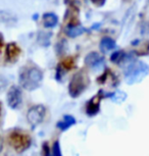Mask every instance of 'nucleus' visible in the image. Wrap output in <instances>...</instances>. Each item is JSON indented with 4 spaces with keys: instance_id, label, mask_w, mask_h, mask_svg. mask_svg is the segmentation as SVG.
Wrapping results in <instances>:
<instances>
[{
    "instance_id": "obj_1",
    "label": "nucleus",
    "mask_w": 149,
    "mask_h": 156,
    "mask_svg": "<svg viewBox=\"0 0 149 156\" xmlns=\"http://www.w3.org/2000/svg\"><path fill=\"white\" fill-rule=\"evenodd\" d=\"M43 80V73L38 66H30L22 69L20 73V86L29 91L37 89Z\"/></svg>"
},
{
    "instance_id": "obj_2",
    "label": "nucleus",
    "mask_w": 149,
    "mask_h": 156,
    "mask_svg": "<svg viewBox=\"0 0 149 156\" xmlns=\"http://www.w3.org/2000/svg\"><path fill=\"white\" fill-rule=\"evenodd\" d=\"M149 73V67L142 61H133L126 69L125 76L128 84H135L142 80Z\"/></svg>"
},
{
    "instance_id": "obj_3",
    "label": "nucleus",
    "mask_w": 149,
    "mask_h": 156,
    "mask_svg": "<svg viewBox=\"0 0 149 156\" xmlns=\"http://www.w3.org/2000/svg\"><path fill=\"white\" fill-rule=\"evenodd\" d=\"M88 85V76L83 72H80L73 76L69 85V92L72 97H79Z\"/></svg>"
},
{
    "instance_id": "obj_4",
    "label": "nucleus",
    "mask_w": 149,
    "mask_h": 156,
    "mask_svg": "<svg viewBox=\"0 0 149 156\" xmlns=\"http://www.w3.org/2000/svg\"><path fill=\"white\" fill-rule=\"evenodd\" d=\"M9 141L11 146L16 152H24L31 145V138L26 134H23L20 132H13L10 135Z\"/></svg>"
},
{
    "instance_id": "obj_5",
    "label": "nucleus",
    "mask_w": 149,
    "mask_h": 156,
    "mask_svg": "<svg viewBox=\"0 0 149 156\" xmlns=\"http://www.w3.org/2000/svg\"><path fill=\"white\" fill-rule=\"evenodd\" d=\"M45 116V107L43 105H35L28 111L27 119L33 126L40 125Z\"/></svg>"
},
{
    "instance_id": "obj_6",
    "label": "nucleus",
    "mask_w": 149,
    "mask_h": 156,
    "mask_svg": "<svg viewBox=\"0 0 149 156\" xmlns=\"http://www.w3.org/2000/svg\"><path fill=\"white\" fill-rule=\"evenodd\" d=\"M23 101L22 91L17 86H12L7 93V103L8 106L12 109H16L20 106Z\"/></svg>"
},
{
    "instance_id": "obj_7",
    "label": "nucleus",
    "mask_w": 149,
    "mask_h": 156,
    "mask_svg": "<svg viewBox=\"0 0 149 156\" xmlns=\"http://www.w3.org/2000/svg\"><path fill=\"white\" fill-rule=\"evenodd\" d=\"M85 63L91 69L97 70L101 69L102 66H104V59L97 52H92V53H89L85 58Z\"/></svg>"
},
{
    "instance_id": "obj_8",
    "label": "nucleus",
    "mask_w": 149,
    "mask_h": 156,
    "mask_svg": "<svg viewBox=\"0 0 149 156\" xmlns=\"http://www.w3.org/2000/svg\"><path fill=\"white\" fill-rule=\"evenodd\" d=\"M100 100H101V96L98 94V95L94 96L87 103L86 111L88 115H95V114H97L99 112V109H100Z\"/></svg>"
},
{
    "instance_id": "obj_9",
    "label": "nucleus",
    "mask_w": 149,
    "mask_h": 156,
    "mask_svg": "<svg viewBox=\"0 0 149 156\" xmlns=\"http://www.w3.org/2000/svg\"><path fill=\"white\" fill-rule=\"evenodd\" d=\"M5 53H6L7 60L9 61H14L20 54V47L16 45V43H9L6 46V50H5Z\"/></svg>"
},
{
    "instance_id": "obj_10",
    "label": "nucleus",
    "mask_w": 149,
    "mask_h": 156,
    "mask_svg": "<svg viewBox=\"0 0 149 156\" xmlns=\"http://www.w3.org/2000/svg\"><path fill=\"white\" fill-rule=\"evenodd\" d=\"M42 22L45 28H53L57 25L58 17L56 14L53 12H46L43 14Z\"/></svg>"
},
{
    "instance_id": "obj_11",
    "label": "nucleus",
    "mask_w": 149,
    "mask_h": 156,
    "mask_svg": "<svg viewBox=\"0 0 149 156\" xmlns=\"http://www.w3.org/2000/svg\"><path fill=\"white\" fill-rule=\"evenodd\" d=\"M16 17L13 13L6 10H0V23H7V25H12L16 23Z\"/></svg>"
},
{
    "instance_id": "obj_12",
    "label": "nucleus",
    "mask_w": 149,
    "mask_h": 156,
    "mask_svg": "<svg viewBox=\"0 0 149 156\" xmlns=\"http://www.w3.org/2000/svg\"><path fill=\"white\" fill-rule=\"evenodd\" d=\"M115 46H116L115 41L112 39V38H103L100 41V50L103 53H106V52L112 50Z\"/></svg>"
},
{
    "instance_id": "obj_13",
    "label": "nucleus",
    "mask_w": 149,
    "mask_h": 156,
    "mask_svg": "<svg viewBox=\"0 0 149 156\" xmlns=\"http://www.w3.org/2000/svg\"><path fill=\"white\" fill-rule=\"evenodd\" d=\"M76 123V119L71 115H66L63 117V119H61L60 122H57V128L60 129L61 131H66L68 129L69 126H72L73 125Z\"/></svg>"
},
{
    "instance_id": "obj_14",
    "label": "nucleus",
    "mask_w": 149,
    "mask_h": 156,
    "mask_svg": "<svg viewBox=\"0 0 149 156\" xmlns=\"http://www.w3.org/2000/svg\"><path fill=\"white\" fill-rule=\"evenodd\" d=\"M66 33L69 37L75 38L80 36L84 33V28L80 27V26H73V27H68L66 30Z\"/></svg>"
},
{
    "instance_id": "obj_15",
    "label": "nucleus",
    "mask_w": 149,
    "mask_h": 156,
    "mask_svg": "<svg viewBox=\"0 0 149 156\" xmlns=\"http://www.w3.org/2000/svg\"><path fill=\"white\" fill-rule=\"evenodd\" d=\"M44 152H45V156H61L59 143H58V142L54 143L53 147H52L51 152H50V150H49L48 146L45 144V145H44Z\"/></svg>"
},
{
    "instance_id": "obj_16",
    "label": "nucleus",
    "mask_w": 149,
    "mask_h": 156,
    "mask_svg": "<svg viewBox=\"0 0 149 156\" xmlns=\"http://www.w3.org/2000/svg\"><path fill=\"white\" fill-rule=\"evenodd\" d=\"M109 97L112 98V100L115 103H122L126 99V94L122 92H116L109 94Z\"/></svg>"
},
{
    "instance_id": "obj_17",
    "label": "nucleus",
    "mask_w": 149,
    "mask_h": 156,
    "mask_svg": "<svg viewBox=\"0 0 149 156\" xmlns=\"http://www.w3.org/2000/svg\"><path fill=\"white\" fill-rule=\"evenodd\" d=\"M125 53L122 51H118V52H115L112 56H110V60L112 61V62H115V63H121L122 60H124L125 58Z\"/></svg>"
},
{
    "instance_id": "obj_18",
    "label": "nucleus",
    "mask_w": 149,
    "mask_h": 156,
    "mask_svg": "<svg viewBox=\"0 0 149 156\" xmlns=\"http://www.w3.org/2000/svg\"><path fill=\"white\" fill-rule=\"evenodd\" d=\"M62 66L66 67V69H71L73 66H74V61H73V58L69 57L65 59V61L62 62Z\"/></svg>"
},
{
    "instance_id": "obj_19",
    "label": "nucleus",
    "mask_w": 149,
    "mask_h": 156,
    "mask_svg": "<svg viewBox=\"0 0 149 156\" xmlns=\"http://www.w3.org/2000/svg\"><path fill=\"white\" fill-rule=\"evenodd\" d=\"M91 1L93 4L96 5V6H103L106 0H91Z\"/></svg>"
},
{
    "instance_id": "obj_20",
    "label": "nucleus",
    "mask_w": 149,
    "mask_h": 156,
    "mask_svg": "<svg viewBox=\"0 0 149 156\" xmlns=\"http://www.w3.org/2000/svg\"><path fill=\"white\" fill-rule=\"evenodd\" d=\"M4 44V39H3V35L0 33V49H1V47L3 46Z\"/></svg>"
},
{
    "instance_id": "obj_21",
    "label": "nucleus",
    "mask_w": 149,
    "mask_h": 156,
    "mask_svg": "<svg viewBox=\"0 0 149 156\" xmlns=\"http://www.w3.org/2000/svg\"><path fill=\"white\" fill-rule=\"evenodd\" d=\"M2 149H3V140H2L1 137H0V152L2 151Z\"/></svg>"
},
{
    "instance_id": "obj_22",
    "label": "nucleus",
    "mask_w": 149,
    "mask_h": 156,
    "mask_svg": "<svg viewBox=\"0 0 149 156\" xmlns=\"http://www.w3.org/2000/svg\"><path fill=\"white\" fill-rule=\"evenodd\" d=\"M0 112H1V106H0Z\"/></svg>"
}]
</instances>
